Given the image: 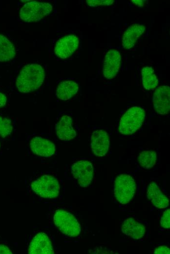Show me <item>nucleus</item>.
<instances>
[{"label":"nucleus","instance_id":"22","mask_svg":"<svg viewBox=\"0 0 170 254\" xmlns=\"http://www.w3.org/2000/svg\"><path fill=\"white\" fill-rule=\"evenodd\" d=\"M13 126L10 119L0 116V136L5 138L11 134Z\"/></svg>","mask_w":170,"mask_h":254},{"label":"nucleus","instance_id":"10","mask_svg":"<svg viewBox=\"0 0 170 254\" xmlns=\"http://www.w3.org/2000/svg\"><path fill=\"white\" fill-rule=\"evenodd\" d=\"M79 43V40L76 36H65L57 42L54 48L55 53L61 59H66L77 50Z\"/></svg>","mask_w":170,"mask_h":254},{"label":"nucleus","instance_id":"14","mask_svg":"<svg viewBox=\"0 0 170 254\" xmlns=\"http://www.w3.org/2000/svg\"><path fill=\"white\" fill-rule=\"evenodd\" d=\"M146 30L145 25L133 24L125 30L123 35L122 45L126 49H130L135 45L138 39L144 34Z\"/></svg>","mask_w":170,"mask_h":254},{"label":"nucleus","instance_id":"27","mask_svg":"<svg viewBox=\"0 0 170 254\" xmlns=\"http://www.w3.org/2000/svg\"><path fill=\"white\" fill-rule=\"evenodd\" d=\"M12 251L8 247L3 244H0V254H12Z\"/></svg>","mask_w":170,"mask_h":254},{"label":"nucleus","instance_id":"6","mask_svg":"<svg viewBox=\"0 0 170 254\" xmlns=\"http://www.w3.org/2000/svg\"><path fill=\"white\" fill-rule=\"evenodd\" d=\"M31 187L37 195L50 199L57 197L60 190L57 179L48 175H44L36 179L31 183Z\"/></svg>","mask_w":170,"mask_h":254},{"label":"nucleus","instance_id":"3","mask_svg":"<svg viewBox=\"0 0 170 254\" xmlns=\"http://www.w3.org/2000/svg\"><path fill=\"white\" fill-rule=\"evenodd\" d=\"M136 189V182L129 175L120 174L114 181V195L117 201L122 204H128L132 200Z\"/></svg>","mask_w":170,"mask_h":254},{"label":"nucleus","instance_id":"5","mask_svg":"<svg viewBox=\"0 0 170 254\" xmlns=\"http://www.w3.org/2000/svg\"><path fill=\"white\" fill-rule=\"evenodd\" d=\"M52 8V5L47 2H28L21 8L20 17L26 22H37L49 15Z\"/></svg>","mask_w":170,"mask_h":254},{"label":"nucleus","instance_id":"29","mask_svg":"<svg viewBox=\"0 0 170 254\" xmlns=\"http://www.w3.org/2000/svg\"></svg>","mask_w":170,"mask_h":254},{"label":"nucleus","instance_id":"28","mask_svg":"<svg viewBox=\"0 0 170 254\" xmlns=\"http://www.w3.org/2000/svg\"><path fill=\"white\" fill-rule=\"evenodd\" d=\"M7 98L5 95L0 92V107L4 106L6 103Z\"/></svg>","mask_w":170,"mask_h":254},{"label":"nucleus","instance_id":"18","mask_svg":"<svg viewBox=\"0 0 170 254\" xmlns=\"http://www.w3.org/2000/svg\"><path fill=\"white\" fill-rule=\"evenodd\" d=\"M79 86L74 81L67 80L61 82L56 89V96L61 100H68L78 92Z\"/></svg>","mask_w":170,"mask_h":254},{"label":"nucleus","instance_id":"25","mask_svg":"<svg viewBox=\"0 0 170 254\" xmlns=\"http://www.w3.org/2000/svg\"><path fill=\"white\" fill-rule=\"evenodd\" d=\"M153 253L155 254H170V248L167 246H160L154 249Z\"/></svg>","mask_w":170,"mask_h":254},{"label":"nucleus","instance_id":"4","mask_svg":"<svg viewBox=\"0 0 170 254\" xmlns=\"http://www.w3.org/2000/svg\"><path fill=\"white\" fill-rule=\"evenodd\" d=\"M53 220L56 227L65 235L74 237L78 236L81 232V226L76 218L66 211L56 210Z\"/></svg>","mask_w":170,"mask_h":254},{"label":"nucleus","instance_id":"2","mask_svg":"<svg viewBox=\"0 0 170 254\" xmlns=\"http://www.w3.org/2000/svg\"><path fill=\"white\" fill-rule=\"evenodd\" d=\"M145 111L141 107L133 106L129 108L121 117L119 131L123 135H131L142 126L145 118Z\"/></svg>","mask_w":170,"mask_h":254},{"label":"nucleus","instance_id":"12","mask_svg":"<svg viewBox=\"0 0 170 254\" xmlns=\"http://www.w3.org/2000/svg\"><path fill=\"white\" fill-rule=\"evenodd\" d=\"M28 252L31 254L54 253L49 238L43 233H39L33 237L30 243Z\"/></svg>","mask_w":170,"mask_h":254},{"label":"nucleus","instance_id":"24","mask_svg":"<svg viewBox=\"0 0 170 254\" xmlns=\"http://www.w3.org/2000/svg\"><path fill=\"white\" fill-rule=\"evenodd\" d=\"M161 227L165 229H169L170 227V210H165L160 220Z\"/></svg>","mask_w":170,"mask_h":254},{"label":"nucleus","instance_id":"16","mask_svg":"<svg viewBox=\"0 0 170 254\" xmlns=\"http://www.w3.org/2000/svg\"><path fill=\"white\" fill-rule=\"evenodd\" d=\"M147 196L152 204L158 209L168 207L169 200L154 181L150 182L147 188Z\"/></svg>","mask_w":170,"mask_h":254},{"label":"nucleus","instance_id":"7","mask_svg":"<svg viewBox=\"0 0 170 254\" xmlns=\"http://www.w3.org/2000/svg\"><path fill=\"white\" fill-rule=\"evenodd\" d=\"M71 172L80 187L89 186L93 179L94 169L91 163L88 161L80 160L71 166Z\"/></svg>","mask_w":170,"mask_h":254},{"label":"nucleus","instance_id":"11","mask_svg":"<svg viewBox=\"0 0 170 254\" xmlns=\"http://www.w3.org/2000/svg\"><path fill=\"white\" fill-rule=\"evenodd\" d=\"M91 149L95 155L99 157L105 156L109 147V139L107 133L103 130H96L91 136Z\"/></svg>","mask_w":170,"mask_h":254},{"label":"nucleus","instance_id":"13","mask_svg":"<svg viewBox=\"0 0 170 254\" xmlns=\"http://www.w3.org/2000/svg\"><path fill=\"white\" fill-rule=\"evenodd\" d=\"M30 147L33 153L44 157L53 156L55 151V146L53 143L40 137H36L31 139Z\"/></svg>","mask_w":170,"mask_h":254},{"label":"nucleus","instance_id":"1","mask_svg":"<svg viewBox=\"0 0 170 254\" xmlns=\"http://www.w3.org/2000/svg\"><path fill=\"white\" fill-rule=\"evenodd\" d=\"M45 73L42 66L36 64L25 65L21 70L16 80V86L22 93L36 90L43 83Z\"/></svg>","mask_w":170,"mask_h":254},{"label":"nucleus","instance_id":"23","mask_svg":"<svg viewBox=\"0 0 170 254\" xmlns=\"http://www.w3.org/2000/svg\"><path fill=\"white\" fill-rule=\"evenodd\" d=\"M86 3L90 7L108 6L114 2L113 0H86Z\"/></svg>","mask_w":170,"mask_h":254},{"label":"nucleus","instance_id":"20","mask_svg":"<svg viewBox=\"0 0 170 254\" xmlns=\"http://www.w3.org/2000/svg\"><path fill=\"white\" fill-rule=\"evenodd\" d=\"M141 74L142 84L146 89L152 90L157 86L158 80L151 67H144L142 69Z\"/></svg>","mask_w":170,"mask_h":254},{"label":"nucleus","instance_id":"19","mask_svg":"<svg viewBox=\"0 0 170 254\" xmlns=\"http://www.w3.org/2000/svg\"><path fill=\"white\" fill-rule=\"evenodd\" d=\"M16 55L13 43L4 35L0 34V62L12 60Z\"/></svg>","mask_w":170,"mask_h":254},{"label":"nucleus","instance_id":"15","mask_svg":"<svg viewBox=\"0 0 170 254\" xmlns=\"http://www.w3.org/2000/svg\"><path fill=\"white\" fill-rule=\"evenodd\" d=\"M56 134L60 140L65 141H70L76 137V132L70 116L64 115L61 117L56 125Z\"/></svg>","mask_w":170,"mask_h":254},{"label":"nucleus","instance_id":"9","mask_svg":"<svg viewBox=\"0 0 170 254\" xmlns=\"http://www.w3.org/2000/svg\"><path fill=\"white\" fill-rule=\"evenodd\" d=\"M152 102L155 110L162 115L168 114L170 110V87L161 85L155 90Z\"/></svg>","mask_w":170,"mask_h":254},{"label":"nucleus","instance_id":"8","mask_svg":"<svg viewBox=\"0 0 170 254\" xmlns=\"http://www.w3.org/2000/svg\"><path fill=\"white\" fill-rule=\"evenodd\" d=\"M121 64L120 52L115 49L109 50L105 56L103 65L104 77L107 80L113 79L118 74Z\"/></svg>","mask_w":170,"mask_h":254},{"label":"nucleus","instance_id":"17","mask_svg":"<svg viewBox=\"0 0 170 254\" xmlns=\"http://www.w3.org/2000/svg\"><path fill=\"white\" fill-rule=\"evenodd\" d=\"M121 231L126 236L135 240H139L144 236L146 227L134 219L128 218L122 223Z\"/></svg>","mask_w":170,"mask_h":254},{"label":"nucleus","instance_id":"21","mask_svg":"<svg viewBox=\"0 0 170 254\" xmlns=\"http://www.w3.org/2000/svg\"><path fill=\"white\" fill-rule=\"evenodd\" d=\"M138 160L142 168L145 169L152 168L156 162V153L152 150H144L139 153Z\"/></svg>","mask_w":170,"mask_h":254},{"label":"nucleus","instance_id":"26","mask_svg":"<svg viewBox=\"0 0 170 254\" xmlns=\"http://www.w3.org/2000/svg\"><path fill=\"white\" fill-rule=\"evenodd\" d=\"M131 2L135 6L139 7H144L147 2L148 1V0H130Z\"/></svg>","mask_w":170,"mask_h":254}]
</instances>
